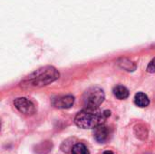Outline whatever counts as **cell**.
Listing matches in <instances>:
<instances>
[{"mask_svg":"<svg viewBox=\"0 0 155 154\" xmlns=\"http://www.w3.org/2000/svg\"><path fill=\"white\" fill-rule=\"evenodd\" d=\"M14 105L21 113L25 114V115H32L36 111L35 104L30 100H28L27 98H25V97H20V98L15 99Z\"/></svg>","mask_w":155,"mask_h":154,"instance_id":"obj_4","label":"cell"},{"mask_svg":"<svg viewBox=\"0 0 155 154\" xmlns=\"http://www.w3.org/2000/svg\"><path fill=\"white\" fill-rule=\"evenodd\" d=\"M114 94L119 100H124L129 97V90L124 85H117L114 88Z\"/></svg>","mask_w":155,"mask_h":154,"instance_id":"obj_8","label":"cell"},{"mask_svg":"<svg viewBox=\"0 0 155 154\" xmlns=\"http://www.w3.org/2000/svg\"><path fill=\"white\" fill-rule=\"evenodd\" d=\"M105 94L102 88L94 86L85 91L83 96L84 103L88 108H98L104 101Z\"/></svg>","mask_w":155,"mask_h":154,"instance_id":"obj_3","label":"cell"},{"mask_svg":"<svg viewBox=\"0 0 155 154\" xmlns=\"http://www.w3.org/2000/svg\"><path fill=\"white\" fill-rule=\"evenodd\" d=\"M74 139H68L66 141H64L62 145H61V150L64 152H66V153H69V152H72V150H73V147L74 146Z\"/></svg>","mask_w":155,"mask_h":154,"instance_id":"obj_11","label":"cell"},{"mask_svg":"<svg viewBox=\"0 0 155 154\" xmlns=\"http://www.w3.org/2000/svg\"><path fill=\"white\" fill-rule=\"evenodd\" d=\"M134 103L141 108H144L150 104V100L145 93H138L134 96Z\"/></svg>","mask_w":155,"mask_h":154,"instance_id":"obj_7","label":"cell"},{"mask_svg":"<svg viewBox=\"0 0 155 154\" xmlns=\"http://www.w3.org/2000/svg\"><path fill=\"white\" fill-rule=\"evenodd\" d=\"M111 115L110 111H101L98 108H88L79 112L74 117V123L81 129H95L103 125Z\"/></svg>","mask_w":155,"mask_h":154,"instance_id":"obj_2","label":"cell"},{"mask_svg":"<svg viewBox=\"0 0 155 154\" xmlns=\"http://www.w3.org/2000/svg\"><path fill=\"white\" fill-rule=\"evenodd\" d=\"M72 154H90L87 147L82 143H76L73 147Z\"/></svg>","mask_w":155,"mask_h":154,"instance_id":"obj_10","label":"cell"},{"mask_svg":"<svg viewBox=\"0 0 155 154\" xmlns=\"http://www.w3.org/2000/svg\"><path fill=\"white\" fill-rule=\"evenodd\" d=\"M59 78L58 71L53 66H45L39 68L26 76L20 85L25 89L41 88L46 86Z\"/></svg>","mask_w":155,"mask_h":154,"instance_id":"obj_1","label":"cell"},{"mask_svg":"<svg viewBox=\"0 0 155 154\" xmlns=\"http://www.w3.org/2000/svg\"><path fill=\"white\" fill-rule=\"evenodd\" d=\"M147 72L149 73H155V57L150 62L148 67H147Z\"/></svg>","mask_w":155,"mask_h":154,"instance_id":"obj_12","label":"cell"},{"mask_svg":"<svg viewBox=\"0 0 155 154\" xmlns=\"http://www.w3.org/2000/svg\"><path fill=\"white\" fill-rule=\"evenodd\" d=\"M134 133L136 137L141 140H145L148 135V131L143 124H138L134 127Z\"/></svg>","mask_w":155,"mask_h":154,"instance_id":"obj_9","label":"cell"},{"mask_svg":"<svg viewBox=\"0 0 155 154\" xmlns=\"http://www.w3.org/2000/svg\"><path fill=\"white\" fill-rule=\"evenodd\" d=\"M74 103V97L73 95H65L54 98L52 100V104L59 109H68L72 107Z\"/></svg>","mask_w":155,"mask_h":154,"instance_id":"obj_5","label":"cell"},{"mask_svg":"<svg viewBox=\"0 0 155 154\" xmlns=\"http://www.w3.org/2000/svg\"><path fill=\"white\" fill-rule=\"evenodd\" d=\"M94 139L96 142L100 143H104L110 136V130L108 127L103 125L98 126L97 128H95L94 130Z\"/></svg>","mask_w":155,"mask_h":154,"instance_id":"obj_6","label":"cell"},{"mask_svg":"<svg viewBox=\"0 0 155 154\" xmlns=\"http://www.w3.org/2000/svg\"><path fill=\"white\" fill-rule=\"evenodd\" d=\"M104 154H114L113 152H111V151H106V152H104Z\"/></svg>","mask_w":155,"mask_h":154,"instance_id":"obj_13","label":"cell"}]
</instances>
